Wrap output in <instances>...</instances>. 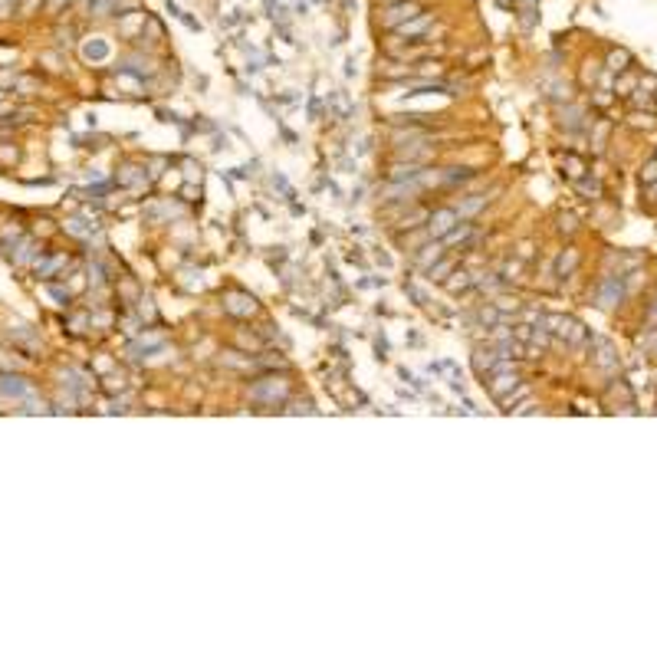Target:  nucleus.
Segmentation results:
<instances>
[{"label": "nucleus", "instance_id": "nucleus-21", "mask_svg": "<svg viewBox=\"0 0 657 657\" xmlns=\"http://www.w3.org/2000/svg\"><path fill=\"white\" fill-rule=\"evenodd\" d=\"M648 319H651V323H657V303L651 306V313H648Z\"/></svg>", "mask_w": 657, "mask_h": 657}, {"label": "nucleus", "instance_id": "nucleus-19", "mask_svg": "<svg viewBox=\"0 0 657 657\" xmlns=\"http://www.w3.org/2000/svg\"><path fill=\"white\" fill-rule=\"evenodd\" d=\"M13 7H17V0H0V17H10Z\"/></svg>", "mask_w": 657, "mask_h": 657}, {"label": "nucleus", "instance_id": "nucleus-14", "mask_svg": "<svg viewBox=\"0 0 657 657\" xmlns=\"http://www.w3.org/2000/svg\"><path fill=\"white\" fill-rule=\"evenodd\" d=\"M641 181H644V184H654L657 181V158H648V164L641 168Z\"/></svg>", "mask_w": 657, "mask_h": 657}, {"label": "nucleus", "instance_id": "nucleus-9", "mask_svg": "<svg viewBox=\"0 0 657 657\" xmlns=\"http://www.w3.org/2000/svg\"><path fill=\"white\" fill-rule=\"evenodd\" d=\"M628 66H631V53H628V49H615V53L608 56V69H611V73H625Z\"/></svg>", "mask_w": 657, "mask_h": 657}, {"label": "nucleus", "instance_id": "nucleus-8", "mask_svg": "<svg viewBox=\"0 0 657 657\" xmlns=\"http://www.w3.org/2000/svg\"><path fill=\"white\" fill-rule=\"evenodd\" d=\"M474 368H476V375H486V372H493V368H500V355H493V352H474Z\"/></svg>", "mask_w": 657, "mask_h": 657}, {"label": "nucleus", "instance_id": "nucleus-13", "mask_svg": "<svg viewBox=\"0 0 657 657\" xmlns=\"http://www.w3.org/2000/svg\"><path fill=\"white\" fill-rule=\"evenodd\" d=\"M119 0H92V13L95 17H105V13H115Z\"/></svg>", "mask_w": 657, "mask_h": 657}, {"label": "nucleus", "instance_id": "nucleus-1", "mask_svg": "<svg viewBox=\"0 0 657 657\" xmlns=\"http://www.w3.org/2000/svg\"><path fill=\"white\" fill-rule=\"evenodd\" d=\"M621 299H625V283H621V273L618 277H601L598 286H595V303L601 306V309H611V306H618Z\"/></svg>", "mask_w": 657, "mask_h": 657}, {"label": "nucleus", "instance_id": "nucleus-4", "mask_svg": "<svg viewBox=\"0 0 657 657\" xmlns=\"http://www.w3.org/2000/svg\"><path fill=\"white\" fill-rule=\"evenodd\" d=\"M430 23H434V13H424V10H421L418 17H411V20H404L401 27H394V33H398V37H408V40H418L430 30Z\"/></svg>", "mask_w": 657, "mask_h": 657}, {"label": "nucleus", "instance_id": "nucleus-17", "mask_svg": "<svg viewBox=\"0 0 657 657\" xmlns=\"http://www.w3.org/2000/svg\"><path fill=\"white\" fill-rule=\"evenodd\" d=\"M559 227L569 230V234H572V230L579 227V220H575V214H559Z\"/></svg>", "mask_w": 657, "mask_h": 657}, {"label": "nucleus", "instance_id": "nucleus-6", "mask_svg": "<svg viewBox=\"0 0 657 657\" xmlns=\"http://www.w3.org/2000/svg\"><path fill=\"white\" fill-rule=\"evenodd\" d=\"M224 306H227V313H234V315L257 313V303H253V296H247V293H227Z\"/></svg>", "mask_w": 657, "mask_h": 657}, {"label": "nucleus", "instance_id": "nucleus-20", "mask_svg": "<svg viewBox=\"0 0 657 657\" xmlns=\"http://www.w3.org/2000/svg\"><path fill=\"white\" fill-rule=\"evenodd\" d=\"M516 4H519V7H526V10H533L539 0H516Z\"/></svg>", "mask_w": 657, "mask_h": 657}, {"label": "nucleus", "instance_id": "nucleus-22", "mask_svg": "<svg viewBox=\"0 0 657 657\" xmlns=\"http://www.w3.org/2000/svg\"><path fill=\"white\" fill-rule=\"evenodd\" d=\"M53 4H56V7H59V4H66V0H53Z\"/></svg>", "mask_w": 657, "mask_h": 657}, {"label": "nucleus", "instance_id": "nucleus-3", "mask_svg": "<svg viewBox=\"0 0 657 657\" xmlns=\"http://www.w3.org/2000/svg\"><path fill=\"white\" fill-rule=\"evenodd\" d=\"M454 224H457V210L454 207H438L428 217V237H444V234L454 230Z\"/></svg>", "mask_w": 657, "mask_h": 657}, {"label": "nucleus", "instance_id": "nucleus-15", "mask_svg": "<svg viewBox=\"0 0 657 657\" xmlns=\"http://www.w3.org/2000/svg\"><path fill=\"white\" fill-rule=\"evenodd\" d=\"M109 56V43H92V47H86V59H105Z\"/></svg>", "mask_w": 657, "mask_h": 657}, {"label": "nucleus", "instance_id": "nucleus-16", "mask_svg": "<svg viewBox=\"0 0 657 657\" xmlns=\"http://www.w3.org/2000/svg\"><path fill=\"white\" fill-rule=\"evenodd\" d=\"M575 263H579V253H575V250H569V257L559 260V273H569V270L575 267Z\"/></svg>", "mask_w": 657, "mask_h": 657}, {"label": "nucleus", "instance_id": "nucleus-18", "mask_svg": "<svg viewBox=\"0 0 657 657\" xmlns=\"http://www.w3.org/2000/svg\"><path fill=\"white\" fill-rule=\"evenodd\" d=\"M428 273H430V279H444V273H450V263L444 260V263H438V267H430Z\"/></svg>", "mask_w": 657, "mask_h": 657}, {"label": "nucleus", "instance_id": "nucleus-7", "mask_svg": "<svg viewBox=\"0 0 657 657\" xmlns=\"http://www.w3.org/2000/svg\"><path fill=\"white\" fill-rule=\"evenodd\" d=\"M516 385H519V375H516V372H503V375H496V378H490V394L500 401L506 394V388H516Z\"/></svg>", "mask_w": 657, "mask_h": 657}, {"label": "nucleus", "instance_id": "nucleus-12", "mask_svg": "<svg viewBox=\"0 0 657 657\" xmlns=\"http://www.w3.org/2000/svg\"><path fill=\"white\" fill-rule=\"evenodd\" d=\"M483 204H486V194H474L470 200H464V204H460V214H476Z\"/></svg>", "mask_w": 657, "mask_h": 657}, {"label": "nucleus", "instance_id": "nucleus-2", "mask_svg": "<svg viewBox=\"0 0 657 657\" xmlns=\"http://www.w3.org/2000/svg\"><path fill=\"white\" fill-rule=\"evenodd\" d=\"M418 13H421V4H414V0H394V4H388V7L381 10V27L394 30V27H401L404 20L418 17Z\"/></svg>", "mask_w": 657, "mask_h": 657}, {"label": "nucleus", "instance_id": "nucleus-10", "mask_svg": "<svg viewBox=\"0 0 657 657\" xmlns=\"http://www.w3.org/2000/svg\"><path fill=\"white\" fill-rule=\"evenodd\" d=\"M470 234H474V227H470V224H460V227H454L450 234H444V243H460V240H467Z\"/></svg>", "mask_w": 657, "mask_h": 657}, {"label": "nucleus", "instance_id": "nucleus-11", "mask_svg": "<svg viewBox=\"0 0 657 657\" xmlns=\"http://www.w3.org/2000/svg\"><path fill=\"white\" fill-rule=\"evenodd\" d=\"M454 277H457V279H450V283H447L450 293H460V289H467V286H474V277H470V273H464V270H457Z\"/></svg>", "mask_w": 657, "mask_h": 657}, {"label": "nucleus", "instance_id": "nucleus-5", "mask_svg": "<svg viewBox=\"0 0 657 657\" xmlns=\"http://www.w3.org/2000/svg\"><path fill=\"white\" fill-rule=\"evenodd\" d=\"M555 332L562 335L565 342L569 345H581V342H589V332H585V325L579 323V319H555Z\"/></svg>", "mask_w": 657, "mask_h": 657}]
</instances>
